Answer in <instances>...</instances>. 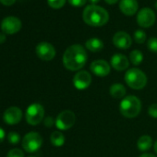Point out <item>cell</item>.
Here are the masks:
<instances>
[{"label":"cell","mask_w":157,"mask_h":157,"mask_svg":"<svg viewBox=\"0 0 157 157\" xmlns=\"http://www.w3.org/2000/svg\"><path fill=\"white\" fill-rule=\"evenodd\" d=\"M89 1H90L93 5H95V4H97V3L100 2V0H89Z\"/></svg>","instance_id":"cell-35"},{"label":"cell","mask_w":157,"mask_h":157,"mask_svg":"<svg viewBox=\"0 0 157 157\" xmlns=\"http://www.w3.org/2000/svg\"><path fill=\"white\" fill-rule=\"evenodd\" d=\"M119 9L121 12L127 16H133L139 9L137 0H120Z\"/></svg>","instance_id":"cell-16"},{"label":"cell","mask_w":157,"mask_h":157,"mask_svg":"<svg viewBox=\"0 0 157 157\" xmlns=\"http://www.w3.org/2000/svg\"><path fill=\"white\" fill-rule=\"evenodd\" d=\"M109 94L113 98L120 99L126 95V88L124 85H122L120 83H115L110 87Z\"/></svg>","instance_id":"cell-18"},{"label":"cell","mask_w":157,"mask_h":157,"mask_svg":"<svg viewBox=\"0 0 157 157\" xmlns=\"http://www.w3.org/2000/svg\"><path fill=\"white\" fill-rule=\"evenodd\" d=\"M76 116L71 110H64L60 112L56 119V126L60 130H67L74 126Z\"/></svg>","instance_id":"cell-7"},{"label":"cell","mask_w":157,"mask_h":157,"mask_svg":"<svg viewBox=\"0 0 157 157\" xmlns=\"http://www.w3.org/2000/svg\"><path fill=\"white\" fill-rule=\"evenodd\" d=\"M22 118V111L17 106L9 107L3 115L4 121L9 125H16L21 122Z\"/></svg>","instance_id":"cell-13"},{"label":"cell","mask_w":157,"mask_h":157,"mask_svg":"<svg viewBox=\"0 0 157 157\" xmlns=\"http://www.w3.org/2000/svg\"><path fill=\"white\" fill-rule=\"evenodd\" d=\"M110 63H111L112 67L117 71L126 70L129 66L128 59L127 58L126 56H124L122 54H115L111 57Z\"/></svg>","instance_id":"cell-15"},{"label":"cell","mask_w":157,"mask_h":157,"mask_svg":"<svg viewBox=\"0 0 157 157\" xmlns=\"http://www.w3.org/2000/svg\"><path fill=\"white\" fill-rule=\"evenodd\" d=\"M6 42V34L4 33H0V44Z\"/></svg>","instance_id":"cell-32"},{"label":"cell","mask_w":157,"mask_h":157,"mask_svg":"<svg viewBox=\"0 0 157 157\" xmlns=\"http://www.w3.org/2000/svg\"><path fill=\"white\" fill-rule=\"evenodd\" d=\"M138 149L141 151H146L151 149L152 146V139L148 135H143L139 138L137 141Z\"/></svg>","instance_id":"cell-19"},{"label":"cell","mask_w":157,"mask_h":157,"mask_svg":"<svg viewBox=\"0 0 157 157\" xmlns=\"http://www.w3.org/2000/svg\"><path fill=\"white\" fill-rule=\"evenodd\" d=\"M92 83V76L86 70L78 71L73 78V84L78 90H85Z\"/></svg>","instance_id":"cell-11"},{"label":"cell","mask_w":157,"mask_h":157,"mask_svg":"<svg viewBox=\"0 0 157 157\" xmlns=\"http://www.w3.org/2000/svg\"><path fill=\"white\" fill-rule=\"evenodd\" d=\"M129 60L133 65L139 66L143 61V55L140 50H133L129 54Z\"/></svg>","instance_id":"cell-21"},{"label":"cell","mask_w":157,"mask_h":157,"mask_svg":"<svg viewBox=\"0 0 157 157\" xmlns=\"http://www.w3.org/2000/svg\"><path fill=\"white\" fill-rule=\"evenodd\" d=\"M105 1L108 4V5H115V4H117L119 0H105Z\"/></svg>","instance_id":"cell-33"},{"label":"cell","mask_w":157,"mask_h":157,"mask_svg":"<svg viewBox=\"0 0 157 157\" xmlns=\"http://www.w3.org/2000/svg\"><path fill=\"white\" fill-rule=\"evenodd\" d=\"M21 21L17 17L10 16L5 18L1 23V30L5 34H15L21 29Z\"/></svg>","instance_id":"cell-8"},{"label":"cell","mask_w":157,"mask_h":157,"mask_svg":"<svg viewBox=\"0 0 157 157\" xmlns=\"http://www.w3.org/2000/svg\"><path fill=\"white\" fill-rule=\"evenodd\" d=\"M147 47L150 51L153 53H157V38L151 37L147 42Z\"/></svg>","instance_id":"cell-25"},{"label":"cell","mask_w":157,"mask_h":157,"mask_svg":"<svg viewBox=\"0 0 157 157\" xmlns=\"http://www.w3.org/2000/svg\"><path fill=\"white\" fill-rule=\"evenodd\" d=\"M137 22L142 28H150L155 22V13L149 8H143L138 12Z\"/></svg>","instance_id":"cell-9"},{"label":"cell","mask_w":157,"mask_h":157,"mask_svg":"<svg viewBox=\"0 0 157 157\" xmlns=\"http://www.w3.org/2000/svg\"><path fill=\"white\" fill-rule=\"evenodd\" d=\"M88 60V55L81 44H72L67 47L63 55L64 67L70 71L82 69Z\"/></svg>","instance_id":"cell-1"},{"label":"cell","mask_w":157,"mask_h":157,"mask_svg":"<svg viewBox=\"0 0 157 157\" xmlns=\"http://www.w3.org/2000/svg\"><path fill=\"white\" fill-rule=\"evenodd\" d=\"M8 140H9L10 143H11V144H17L21 140V136L19 135V133H17L15 131H11L8 135Z\"/></svg>","instance_id":"cell-24"},{"label":"cell","mask_w":157,"mask_h":157,"mask_svg":"<svg viewBox=\"0 0 157 157\" xmlns=\"http://www.w3.org/2000/svg\"><path fill=\"white\" fill-rule=\"evenodd\" d=\"M68 3L72 6V7H76V8H81V7H83L87 0H67Z\"/></svg>","instance_id":"cell-27"},{"label":"cell","mask_w":157,"mask_h":157,"mask_svg":"<svg viewBox=\"0 0 157 157\" xmlns=\"http://www.w3.org/2000/svg\"><path fill=\"white\" fill-rule=\"evenodd\" d=\"M44 126H45V127H47V128H51V127H53L54 123H56V122H54V118H53V117H47L44 119Z\"/></svg>","instance_id":"cell-29"},{"label":"cell","mask_w":157,"mask_h":157,"mask_svg":"<svg viewBox=\"0 0 157 157\" xmlns=\"http://www.w3.org/2000/svg\"><path fill=\"white\" fill-rule=\"evenodd\" d=\"M29 157H35V156H29Z\"/></svg>","instance_id":"cell-38"},{"label":"cell","mask_w":157,"mask_h":157,"mask_svg":"<svg viewBox=\"0 0 157 157\" xmlns=\"http://www.w3.org/2000/svg\"><path fill=\"white\" fill-rule=\"evenodd\" d=\"M140 110L141 102L134 95H128L125 97L119 105V111L121 115L128 118L136 117L140 114Z\"/></svg>","instance_id":"cell-3"},{"label":"cell","mask_w":157,"mask_h":157,"mask_svg":"<svg viewBox=\"0 0 157 157\" xmlns=\"http://www.w3.org/2000/svg\"><path fill=\"white\" fill-rule=\"evenodd\" d=\"M125 82L134 90H141L147 84V76L139 68H130L125 74Z\"/></svg>","instance_id":"cell-4"},{"label":"cell","mask_w":157,"mask_h":157,"mask_svg":"<svg viewBox=\"0 0 157 157\" xmlns=\"http://www.w3.org/2000/svg\"><path fill=\"white\" fill-rule=\"evenodd\" d=\"M113 44L117 48L125 50L131 46L132 39L128 33L126 32H117L113 36Z\"/></svg>","instance_id":"cell-12"},{"label":"cell","mask_w":157,"mask_h":157,"mask_svg":"<svg viewBox=\"0 0 157 157\" xmlns=\"http://www.w3.org/2000/svg\"><path fill=\"white\" fill-rule=\"evenodd\" d=\"M154 7H155V8H156V9H157V1H156V2H155V5H154Z\"/></svg>","instance_id":"cell-37"},{"label":"cell","mask_w":157,"mask_h":157,"mask_svg":"<svg viewBox=\"0 0 157 157\" xmlns=\"http://www.w3.org/2000/svg\"><path fill=\"white\" fill-rule=\"evenodd\" d=\"M82 19L84 22L92 27H102L107 23L109 14L102 7L97 5L87 6L82 12Z\"/></svg>","instance_id":"cell-2"},{"label":"cell","mask_w":157,"mask_h":157,"mask_svg":"<svg viewBox=\"0 0 157 157\" xmlns=\"http://www.w3.org/2000/svg\"><path fill=\"white\" fill-rule=\"evenodd\" d=\"M140 157H156V156H154V155L151 154V153H143V154H141Z\"/></svg>","instance_id":"cell-34"},{"label":"cell","mask_w":157,"mask_h":157,"mask_svg":"<svg viewBox=\"0 0 157 157\" xmlns=\"http://www.w3.org/2000/svg\"><path fill=\"white\" fill-rule=\"evenodd\" d=\"M43 144L42 136L35 131L27 133L22 140V147L27 152H34L38 151Z\"/></svg>","instance_id":"cell-5"},{"label":"cell","mask_w":157,"mask_h":157,"mask_svg":"<svg viewBox=\"0 0 157 157\" xmlns=\"http://www.w3.org/2000/svg\"><path fill=\"white\" fill-rule=\"evenodd\" d=\"M15 2H16V0H0V3L4 6H8V7L14 5Z\"/></svg>","instance_id":"cell-30"},{"label":"cell","mask_w":157,"mask_h":157,"mask_svg":"<svg viewBox=\"0 0 157 157\" xmlns=\"http://www.w3.org/2000/svg\"><path fill=\"white\" fill-rule=\"evenodd\" d=\"M5 136H6V133H5V130L0 127V142H2L5 139Z\"/></svg>","instance_id":"cell-31"},{"label":"cell","mask_w":157,"mask_h":157,"mask_svg":"<svg viewBox=\"0 0 157 157\" xmlns=\"http://www.w3.org/2000/svg\"><path fill=\"white\" fill-rule=\"evenodd\" d=\"M7 157H24V153L21 149L15 148L8 152Z\"/></svg>","instance_id":"cell-26"},{"label":"cell","mask_w":157,"mask_h":157,"mask_svg":"<svg viewBox=\"0 0 157 157\" xmlns=\"http://www.w3.org/2000/svg\"><path fill=\"white\" fill-rule=\"evenodd\" d=\"M134 40L137 44H143L146 41V33L142 30H137L134 33Z\"/></svg>","instance_id":"cell-22"},{"label":"cell","mask_w":157,"mask_h":157,"mask_svg":"<svg viewBox=\"0 0 157 157\" xmlns=\"http://www.w3.org/2000/svg\"><path fill=\"white\" fill-rule=\"evenodd\" d=\"M148 114L151 117L157 118V104H152L150 105V107L148 108Z\"/></svg>","instance_id":"cell-28"},{"label":"cell","mask_w":157,"mask_h":157,"mask_svg":"<svg viewBox=\"0 0 157 157\" xmlns=\"http://www.w3.org/2000/svg\"><path fill=\"white\" fill-rule=\"evenodd\" d=\"M36 55L44 61H50L56 56V49L51 44L42 42L36 46Z\"/></svg>","instance_id":"cell-10"},{"label":"cell","mask_w":157,"mask_h":157,"mask_svg":"<svg viewBox=\"0 0 157 157\" xmlns=\"http://www.w3.org/2000/svg\"><path fill=\"white\" fill-rule=\"evenodd\" d=\"M51 143L56 147H60L65 143V136L60 131H54L50 137Z\"/></svg>","instance_id":"cell-20"},{"label":"cell","mask_w":157,"mask_h":157,"mask_svg":"<svg viewBox=\"0 0 157 157\" xmlns=\"http://www.w3.org/2000/svg\"><path fill=\"white\" fill-rule=\"evenodd\" d=\"M153 150H154V151L156 152V154H157V140L154 142V144H153Z\"/></svg>","instance_id":"cell-36"},{"label":"cell","mask_w":157,"mask_h":157,"mask_svg":"<svg viewBox=\"0 0 157 157\" xmlns=\"http://www.w3.org/2000/svg\"><path fill=\"white\" fill-rule=\"evenodd\" d=\"M66 1L67 0H47V3L49 7H51L52 9L58 10L64 7V5L66 4Z\"/></svg>","instance_id":"cell-23"},{"label":"cell","mask_w":157,"mask_h":157,"mask_svg":"<svg viewBox=\"0 0 157 157\" xmlns=\"http://www.w3.org/2000/svg\"><path fill=\"white\" fill-rule=\"evenodd\" d=\"M90 68L91 71L98 77H105L110 73L111 70L110 65L103 59H98L92 62Z\"/></svg>","instance_id":"cell-14"},{"label":"cell","mask_w":157,"mask_h":157,"mask_svg":"<svg viewBox=\"0 0 157 157\" xmlns=\"http://www.w3.org/2000/svg\"><path fill=\"white\" fill-rule=\"evenodd\" d=\"M44 117V109L42 105L32 104L26 110V121L28 124L35 126L42 122Z\"/></svg>","instance_id":"cell-6"},{"label":"cell","mask_w":157,"mask_h":157,"mask_svg":"<svg viewBox=\"0 0 157 157\" xmlns=\"http://www.w3.org/2000/svg\"><path fill=\"white\" fill-rule=\"evenodd\" d=\"M85 46L89 51L96 53V52H100L104 48V43L99 38H91L86 41Z\"/></svg>","instance_id":"cell-17"}]
</instances>
